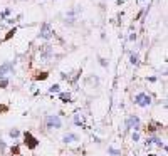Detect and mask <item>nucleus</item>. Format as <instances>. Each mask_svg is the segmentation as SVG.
I'll return each mask as SVG.
<instances>
[{"mask_svg": "<svg viewBox=\"0 0 168 156\" xmlns=\"http://www.w3.org/2000/svg\"><path fill=\"white\" fill-rule=\"evenodd\" d=\"M129 128H133L135 131H138L139 128H141V123H139V117L138 116L131 114V116L126 119V129H129Z\"/></svg>", "mask_w": 168, "mask_h": 156, "instance_id": "nucleus-6", "label": "nucleus"}, {"mask_svg": "<svg viewBox=\"0 0 168 156\" xmlns=\"http://www.w3.org/2000/svg\"><path fill=\"white\" fill-rule=\"evenodd\" d=\"M108 153L111 156H121V151H119V149H116V148H113V146L108 148Z\"/></svg>", "mask_w": 168, "mask_h": 156, "instance_id": "nucleus-11", "label": "nucleus"}, {"mask_svg": "<svg viewBox=\"0 0 168 156\" xmlns=\"http://www.w3.org/2000/svg\"><path fill=\"white\" fill-rule=\"evenodd\" d=\"M49 92L50 94H54V92H61V86L59 84H52V86L49 87Z\"/></svg>", "mask_w": 168, "mask_h": 156, "instance_id": "nucleus-13", "label": "nucleus"}, {"mask_svg": "<svg viewBox=\"0 0 168 156\" xmlns=\"http://www.w3.org/2000/svg\"><path fill=\"white\" fill-rule=\"evenodd\" d=\"M59 99L62 102H71V92H59Z\"/></svg>", "mask_w": 168, "mask_h": 156, "instance_id": "nucleus-9", "label": "nucleus"}, {"mask_svg": "<svg viewBox=\"0 0 168 156\" xmlns=\"http://www.w3.org/2000/svg\"><path fill=\"white\" fill-rule=\"evenodd\" d=\"M129 62H131L133 66H138V64H139V60H138V54H135V52H133V54L129 56Z\"/></svg>", "mask_w": 168, "mask_h": 156, "instance_id": "nucleus-10", "label": "nucleus"}, {"mask_svg": "<svg viewBox=\"0 0 168 156\" xmlns=\"http://www.w3.org/2000/svg\"><path fill=\"white\" fill-rule=\"evenodd\" d=\"M129 40H136V34H131L129 35Z\"/></svg>", "mask_w": 168, "mask_h": 156, "instance_id": "nucleus-20", "label": "nucleus"}, {"mask_svg": "<svg viewBox=\"0 0 168 156\" xmlns=\"http://www.w3.org/2000/svg\"><path fill=\"white\" fill-rule=\"evenodd\" d=\"M47 76H49V74L42 72V74H39V76H37V81H44V79H47Z\"/></svg>", "mask_w": 168, "mask_h": 156, "instance_id": "nucleus-18", "label": "nucleus"}, {"mask_svg": "<svg viewBox=\"0 0 168 156\" xmlns=\"http://www.w3.org/2000/svg\"><path fill=\"white\" fill-rule=\"evenodd\" d=\"M9 86V79L5 77V79H0V87L3 89V87H7Z\"/></svg>", "mask_w": 168, "mask_h": 156, "instance_id": "nucleus-15", "label": "nucleus"}, {"mask_svg": "<svg viewBox=\"0 0 168 156\" xmlns=\"http://www.w3.org/2000/svg\"><path fill=\"white\" fill-rule=\"evenodd\" d=\"M24 139H25V141H24V143H25V146L29 148V149H35V148L39 146L37 138H34V136H32V133H29V131L24 134Z\"/></svg>", "mask_w": 168, "mask_h": 156, "instance_id": "nucleus-5", "label": "nucleus"}, {"mask_svg": "<svg viewBox=\"0 0 168 156\" xmlns=\"http://www.w3.org/2000/svg\"><path fill=\"white\" fill-rule=\"evenodd\" d=\"M9 136L14 138V139H17V138L20 136V131H19V129H10V131H9Z\"/></svg>", "mask_w": 168, "mask_h": 156, "instance_id": "nucleus-12", "label": "nucleus"}, {"mask_svg": "<svg viewBox=\"0 0 168 156\" xmlns=\"http://www.w3.org/2000/svg\"><path fill=\"white\" fill-rule=\"evenodd\" d=\"M135 104H138L139 107H148L151 104V96L146 92H139L135 96Z\"/></svg>", "mask_w": 168, "mask_h": 156, "instance_id": "nucleus-3", "label": "nucleus"}, {"mask_svg": "<svg viewBox=\"0 0 168 156\" xmlns=\"http://www.w3.org/2000/svg\"><path fill=\"white\" fill-rule=\"evenodd\" d=\"M133 141H135V143H138V141H139V133H138V131H135V133H133Z\"/></svg>", "mask_w": 168, "mask_h": 156, "instance_id": "nucleus-16", "label": "nucleus"}, {"mask_svg": "<svg viewBox=\"0 0 168 156\" xmlns=\"http://www.w3.org/2000/svg\"><path fill=\"white\" fill-rule=\"evenodd\" d=\"M10 72H14V62H5L0 66V79H5Z\"/></svg>", "mask_w": 168, "mask_h": 156, "instance_id": "nucleus-7", "label": "nucleus"}, {"mask_svg": "<svg viewBox=\"0 0 168 156\" xmlns=\"http://www.w3.org/2000/svg\"><path fill=\"white\" fill-rule=\"evenodd\" d=\"M52 34H54V30L50 29V25L47 24V22H44V24L40 25V34H39V37H40V39H44V40H49L50 37H52Z\"/></svg>", "mask_w": 168, "mask_h": 156, "instance_id": "nucleus-4", "label": "nucleus"}, {"mask_svg": "<svg viewBox=\"0 0 168 156\" xmlns=\"http://www.w3.org/2000/svg\"><path fill=\"white\" fill-rule=\"evenodd\" d=\"M99 64H101L103 67H108V66H109L108 62H106V59H103V57H99Z\"/></svg>", "mask_w": 168, "mask_h": 156, "instance_id": "nucleus-17", "label": "nucleus"}, {"mask_svg": "<svg viewBox=\"0 0 168 156\" xmlns=\"http://www.w3.org/2000/svg\"><path fill=\"white\" fill-rule=\"evenodd\" d=\"M46 126L49 129H61L62 128V119L57 114H50V116H46Z\"/></svg>", "mask_w": 168, "mask_h": 156, "instance_id": "nucleus-1", "label": "nucleus"}, {"mask_svg": "<svg viewBox=\"0 0 168 156\" xmlns=\"http://www.w3.org/2000/svg\"><path fill=\"white\" fill-rule=\"evenodd\" d=\"M76 141H79V136L74 134V133H67V134L62 136V143H66V144H69V143H76Z\"/></svg>", "mask_w": 168, "mask_h": 156, "instance_id": "nucleus-8", "label": "nucleus"}, {"mask_svg": "<svg viewBox=\"0 0 168 156\" xmlns=\"http://www.w3.org/2000/svg\"><path fill=\"white\" fill-rule=\"evenodd\" d=\"M39 56H40V62H49L54 52H52V45L46 44V45H40L39 47Z\"/></svg>", "mask_w": 168, "mask_h": 156, "instance_id": "nucleus-2", "label": "nucleus"}, {"mask_svg": "<svg viewBox=\"0 0 168 156\" xmlns=\"http://www.w3.org/2000/svg\"><path fill=\"white\" fill-rule=\"evenodd\" d=\"M10 151H12V155L15 153V155H19V146H12L10 148Z\"/></svg>", "mask_w": 168, "mask_h": 156, "instance_id": "nucleus-19", "label": "nucleus"}, {"mask_svg": "<svg viewBox=\"0 0 168 156\" xmlns=\"http://www.w3.org/2000/svg\"><path fill=\"white\" fill-rule=\"evenodd\" d=\"M74 123H76L78 126H84V123H82V117H81L79 114H76V116H74Z\"/></svg>", "mask_w": 168, "mask_h": 156, "instance_id": "nucleus-14", "label": "nucleus"}]
</instances>
